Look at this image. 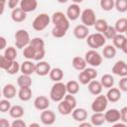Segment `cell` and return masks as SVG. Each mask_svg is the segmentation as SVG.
<instances>
[{"mask_svg":"<svg viewBox=\"0 0 127 127\" xmlns=\"http://www.w3.org/2000/svg\"><path fill=\"white\" fill-rule=\"evenodd\" d=\"M76 107V99L73 94L66 93L64 98L59 102L58 104V111L62 115H69Z\"/></svg>","mask_w":127,"mask_h":127,"instance_id":"1","label":"cell"},{"mask_svg":"<svg viewBox=\"0 0 127 127\" xmlns=\"http://www.w3.org/2000/svg\"><path fill=\"white\" fill-rule=\"evenodd\" d=\"M66 93H67V91H66L65 84L64 82H62V81H57L51 87L50 98L54 102H60L64 98Z\"/></svg>","mask_w":127,"mask_h":127,"instance_id":"2","label":"cell"},{"mask_svg":"<svg viewBox=\"0 0 127 127\" xmlns=\"http://www.w3.org/2000/svg\"><path fill=\"white\" fill-rule=\"evenodd\" d=\"M105 43H106V38L102 33L97 32V33L89 34L86 38V44L88 45L89 48L93 50H96L105 46Z\"/></svg>","mask_w":127,"mask_h":127,"instance_id":"3","label":"cell"},{"mask_svg":"<svg viewBox=\"0 0 127 127\" xmlns=\"http://www.w3.org/2000/svg\"><path fill=\"white\" fill-rule=\"evenodd\" d=\"M51 21H52V18L47 13H41L38 16H36V18L33 20L32 27L35 31L41 32L50 25Z\"/></svg>","mask_w":127,"mask_h":127,"instance_id":"4","label":"cell"},{"mask_svg":"<svg viewBox=\"0 0 127 127\" xmlns=\"http://www.w3.org/2000/svg\"><path fill=\"white\" fill-rule=\"evenodd\" d=\"M31 40L28 31L24 29H20L15 33V46L17 49H24L30 44Z\"/></svg>","mask_w":127,"mask_h":127,"instance_id":"5","label":"cell"},{"mask_svg":"<svg viewBox=\"0 0 127 127\" xmlns=\"http://www.w3.org/2000/svg\"><path fill=\"white\" fill-rule=\"evenodd\" d=\"M52 22H53L54 26L61 27L64 30H66V31L69 28V19L67 18L66 14H64L61 11L55 12L52 15Z\"/></svg>","mask_w":127,"mask_h":127,"instance_id":"6","label":"cell"},{"mask_svg":"<svg viewBox=\"0 0 127 127\" xmlns=\"http://www.w3.org/2000/svg\"><path fill=\"white\" fill-rule=\"evenodd\" d=\"M84 59H85L87 64H89L90 66H93V67L99 66L102 63V56L93 49H91L85 53Z\"/></svg>","mask_w":127,"mask_h":127,"instance_id":"7","label":"cell"},{"mask_svg":"<svg viewBox=\"0 0 127 127\" xmlns=\"http://www.w3.org/2000/svg\"><path fill=\"white\" fill-rule=\"evenodd\" d=\"M108 99L106 97V95H102V94H98L94 100L91 103V110L93 112H103L106 110L107 105H108Z\"/></svg>","mask_w":127,"mask_h":127,"instance_id":"8","label":"cell"},{"mask_svg":"<svg viewBox=\"0 0 127 127\" xmlns=\"http://www.w3.org/2000/svg\"><path fill=\"white\" fill-rule=\"evenodd\" d=\"M80 20H81V23L86 27H91V26H94L95 21L97 19H96L95 12L91 8H86L81 12Z\"/></svg>","mask_w":127,"mask_h":127,"instance_id":"9","label":"cell"},{"mask_svg":"<svg viewBox=\"0 0 127 127\" xmlns=\"http://www.w3.org/2000/svg\"><path fill=\"white\" fill-rule=\"evenodd\" d=\"M40 119H41L42 124H44V125H48V126L53 125L56 121V114L54 111H52L48 108V109L42 111V113L40 115Z\"/></svg>","mask_w":127,"mask_h":127,"instance_id":"10","label":"cell"},{"mask_svg":"<svg viewBox=\"0 0 127 127\" xmlns=\"http://www.w3.org/2000/svg\"><path fill=\"white\" fill-rule=\"evenodd\" d=\"M80 14H81L80 7L76 3L70 4L66 9V16L69 19V21H75L80 17Z\"/></svg>","mask_w":127,"mask_h":127,"instance_id":"11","label":"cell"},{"mask_svg":"<svg viewBox=\"0 0 127 127\" xmlns=\"http://www.w3.org/2000/svg\"><path fill=\"white\" fill-rule=\"evenodd\" d=\"M111 71L118 75V76H127V64L124 62V61H117L113 66H112V69Z\"/></svg>","mask_w":127,"mask_h":127,"instance_id":"12","label":"cell"},{"mask_svg":"<svg viewBox=\"0 0 127 127\" xmlns=\"http://www.w3.org/2000/svg\"><path fill=\"white\" fill-rule=\"evenodd\" d=\"M52 67H51V64L48 63V62H45V61H39L37 64H36V70H35V73L40 75V76H45V75H48L51 71Z\"/></svg>","mask_w":127,"mask_h":127,"instance_id":"13","label":"cell"},{"mask_svg":"<svg viewBox=\"0 0 127 127\" xmlns=\"http://www.w3.org/2000/svg\"><path fill=\"white\" fill-rule=\"evenodd\" d=\"M50 99L45 95H39L34 100V106L37 110L43 111L50 107Z\"/></svg>","mask_w":127,"mask_h":127,"instance_id":"14","label":"cell"},{"mask_svg":"<svg viewBox=\"0 0 127 127\" xmlns=\"http://www.w3.org/2000/svg\"><path fill=\"white\" fill-rule=\"evenodd\" d=\"M104 116H105L106 122H108V123H110V124H113V123H115V122L121 120L120 110L115 109V108H111V109L106 110L105 113H104Z\"/></svg>","mask_w":127,"mask_h":127,"instance_id":"15","label":"cell"},{"mask_svg":"<svg viewBox=\"0 0 127 127\" xmlns=\"http://www.w3.org/2000/svg\"><path fill=\"white\" fill-rule=\"evenodd\" d=\"M88 35H89L88 27H86V26L83 25V24L77 25V26H75L74 29H73V36H74L77 40L86 39Z\"/></svg>","mask_w":127,"mask_h":127,"instance_id":"16","label":"cell"},{"mask_svg":"<svg viewBox=\"0 0 127 127\" xmlns=\"http://www.w3.org/2000/svg\"><path fill=\"white\" fill-rule=\"evenodd\" d=\"M26 18H27V13L24 10H22L20 7L13 9L11 12V19L16 23H22L26 20Z\"/></svg>","mask_w":127,"mask_h":127,"instance_id":"17","label":"cell"},{"mask_svg":"<svg viewBox=\"0 0 127 127\" xmlns=\"http://www.w3.org/2000/svg\"><path fill=\"white\" fill-rule=\"evenodd\" d=\"M35 70H36V64H34L32 60H27L21 64L20 71L22 73L31 75L32 73H35Z\"/></svg>","mask_w":127,"mask_h":127,"instance_id":"18","label":"cell"},{"mask_svg":"<svg viewBox=\"0 0 127 127\" xmlns=\"http://www.w3.org/2000/svg\"><path fill=\"white\" fill-rule=\"evenodd\" d=\"M38 7V1L37 0H21L20 2V8L24 10L26 13L33 12Z\"/></svg>","mask_w":127,"mask_h":127,"instance_id":"19","label":"cell"},{"mask_svg":"<svg viewBox=\"0 0 127 127\" xmlns=\"http://www.w3.org/2000/svg\"><path fill=\"white\" fill-rule=\"evenodd\" d=\"M87 88L88 91L92 94V95H98L102 92L103 86L100 82V80H96V79H92L88 84H87Z\"/></svg>","mask_w":127,"mask_h":127,"instance_id":"20","label":"cell"},{"mask_svg":"<svg viewBox=\"0 0 127 127\" xmlns=\"http://www.w3.org/2000/svg\"><path fill=\"white\" fill-rule=\"evenodd\" d=\"M106 97H107L109 102L115 103V102L119 101L121 98V90L117 87L112 86L111 88H108V91L106 93Z\"/></svg>","mask_w":127,"mask_h":127,"instance_id":"21","label":"cell"},{"mask_svg":"<svg viewBox=\"0 0 127 127\" xmlns=\"http://www.w3.org/2000/svg\"><path fill=\"white\" fill-rule=\"evenodd\" d=\"M2 94L4 96V98H7V99H12L15 97L16 94H18L17 92V89L15 87L14 84L12 83H7L4 85L3 89H2Z\"/></svg>","mask_w":127,"mask_h":127,"instance_id":"22","label":"cell"},{"mask_svg":"<svg viewBox=\"0 0 127 127\" xmlns=\"http://www.w3.org/2000/svg\"><path fill=\"white\" fill-rule=\"evenodd\" d=\"M71 116L74 121L76 122H82L85 121L87 118V111L84 108H74L73 111L71 112Z\"/></svg>","mask_w":127,"mask_h":127,"instance_id":"23","label":"cell"},{"mask_svg":"<svg viewBox=\"0 0 127 127\" xmlns=\"http://www.w3.org/2000/svg\"><path fill=\"white\" fill-rule=\"evenodd\" d=\"M90 122L93 126H101L103 125L106 120L103 112H94L90 117Z\"/></svg>","mask_w":127,"mask_h":127,"instance_id":"24","label":"cell"},{"mask_svg":"<svg viewBox=\"0 0 127 127\" xmlns=\"http://www.w3.org/2000/svg\"><path fill=\"white\" fill-rule=\"evenodd\" d=\"M71 64H72V66H73L74 69H76V70H78V71H81V70H83V69L86 67L87 63H86V61H85L84 58L77 56V57H74V58L72 59Z\"/></svg>","mask_w":127,"mask_h":127,"instance_id":"25","label":"cell"},{"mask_svg":"<svg viewBox=\"0 0 127 127\" xmlns=\"http://www.w3.org/2000/svg\"><path fill=\"white\" fill-rule=\"evenodd\" d=\"M49 76L54 82L61 81L64 77V71L61 67H54V68L51 69V71L49 73Z\"/></svg>","mask_w":127,"mask_h":127,"instance_id":"26","label":"cell"},{"mask_svg":"<svg viewBox=\"0 0 127 127\" xmlns=\"http://www.w3.org/2000/svg\"><path fill=\"white\" fill-rule=\"evenodd\" d=\"M17 84L19 87H31L32 85V78L28 74L22 73L17 78Z\"/></svg>","mask_w":127,"mask_h":127,"instance_id":"27","label":"cell"},{"mask_svg":"<svg viewBox=\"0 0 127 127\" xmlns=\"http://www.w3.org/2000/svg\"><path fill=\"white\" fill-rule=\"evenodd\" d=\"M18 97L22 101H28L32 97V89L31 87H20L18 91Z\"/></svg>","mask_w":127,"mask_h":127,"instance_id":"28","label":"cell"},{"mask_svg":"<svg viewBox=\"0 0 127 127\" xmlns=\"http://www.w3.org/2000/svg\"><path fill=\"white\" fill-rule=\"evenodd\" d=\"M24 113H25V110L21 105H14L9 110V115L14 119L23 117Z\"/></svg>","mask_w":127,"mask_h":127,"instance_id":"29","label":"cell"},{"mask_svg":"<svg viewBox=\"0 0 127 127\" xmlns=\"http://www.w3.org/2000/svg\"><path fill=\"white\" fill-rule=\"evenodd\" d=\"M102 55H103V58L107 60H111L116 56V48L113 45H106L103 48Z\"/></svg>","mask_w":127,"mask_h":127,"instance_id":"30","label":"cell"},{"mask_svg":"<svg viewBox=\"0 0 127 127\" xmlns=\"http://www.w3.org/2000/svg\"><path fill=\"white\" fill-rule=\"evenodd\" d=\"M100 82L104 88H111L114 85V77L109 73H105L101 76Z\"/></svg>","mask_w":127,"mask_h":127,"instance_id":"31","label":"cell"},{"mask_svg":"<svg viewBox=\"0 0 127 127\" xmlns=\"http://www.w3.org/2000/svg\"><path fill=\"white\" fill-rule=\"evenodd\" d=\"M66 86V91L69 94H76L79 91V83L76 80H69L65 83Z\"/></svg>","mask_w":127,"mask_h":127,"instance_id":"32","label":"cell"},{"mask_svg":"<svg viewBox=\"0 0 127 127\" xmlns=\"http://www.w3.org/2000/svg\"><path fill=\"white\" fill-rule=\"evenodd\" d=\"M117 33H120V34H123L126 32L127 30V18H119L116 22H115V25H114Z\"/></svg>","mask_w":127,"mask_h":127,"instance_id":"33","label":"cell"},{"mask_svg":"<svg viewBox=\"0 0 127 127\" xmlns=\"http://www.w3.org/2000/svg\"><path fill=\"white\" fill-rule=\"evenodd\" d=\"M126 41V36L123 35V34H120L118 33L113 39H112V42H113V46L116 48V49H122L124 43Z\"/></svg>","mask_w":127,"mask_h":127,"instance_id":"34","label":"cell"},{"mask_svg":"<svg viewBox=\"0 0 127 127\" xmlns=\"http://www.w3.org/2000/svg\"><path fill=\"white\" fill-rule=\"evenodd\" d=\"M35 55H36V50H35V48L32 45L29 44L27 47L24 48V50H23V56L27 60H33L34 61Z\"/></svg>","mask_w":127,"mask_h":127,"instance_id":"35","label":"cell"},{"mask_svg":"<svg viewBox=\"0 0 127 127\" xmlns=\"http://www.w3.org/2000/svg\"><path fill=\"white\" fill-rule=\"evenodd\" d=\"M30 45H32L36 51H43L45 50V42L42 38H39V37H36V38H33L30 42Z\"/></svg>","mask_w":127,"mask_h":127,"instance_id":"36","label":"cell"},{"mask_svg":"<svg viewBox=\"0 0 127 127\" xmlns=\"http://www.w3.org/2000/svg\"><path fill=\"white\" fill-rule=\"evenodd\" d=\"M99 5L103 11L108 12L115 8V0H100Z\"/></svg>","mask_w":127,"mask_h":127,"instance_id":"37","label":"cell"},{"mask_svg":"<svg viewBox=\"0 0 127 127\" xmlns=\"http://www.w3.org/2000/svg\"><path fill=\"white\" fill-rule=\"evenodd\" d=\"M7 59L11 60V61H15L16 58H17V50L15 47H7L5 50H4V54H3Z\"/></svg>","mask_w":127,"mask_h":127,"instance_id":"38","label":"cell"},{"mask_svg":"<svg viewBox=\"0 0 127 127\" xmlns=\"http://www.w3.org/2000/svg\"><path fill=\"white\" fill-rule=\"evenodd\" d=\"M107 27H108V24H107L106 20H104V19H97L95 21L94 28H95V30L98 33H103L106 30Z\"/></svg>","mask_w":127,"mask_h":127,"instance_id":"39","label":"cell"},{"mask_svg":"<svg viewBox=\"0 0 127 127\" xmlns=\"http://www.w3.org/2000/svg\"><path fill=\"white\" fill-rule=\"evenodd\" d=\"M66 32H67L66 30H64V29H63V28H61V27H56V26H54V28H53V30H52V36H53L54 38L60 39V38L64 37L65 34H66Z\"/></svg>","mask_w":127,"mask_h":127,"instance_id":"40","label":"cell"},{"mask_svg":"<svg viewBox=\"0 0 127 127\" xmlns=\"http://www.w3.org/2000/svg\"><path fill=\"white\" fill-rule=\"evenodd\" d=\"M102 34L104 35V37H105L106 39H108V40H112L118 33H117L115 27H112V26H109V25H108V27L106 28V30H105Z\"/></svg>","mask_w":127,"mask_h":127,"instance_id":"41","label":"cell"},{"mask_svg":"<svg viewBox=\"0 0 127 127\" xmlns=\"http://www.w3.org/2000/svg\"><path fill=\"white\" fill-rule=\"evenodd\" d=\"M91 80H92V79L90 78V76L88 75V73H87L84 69L79 72V74H78V81H79L81 84H83V85L88 84Z\"/></svg>","mask_w":127,"mask_h":127,"instance_id":"42","label":"cell"},{"mask_svg":"<svg viewBox=\"0 0 127 127\" xmlns=\"http://www.w3.org/2000/svg\"><path fill=\"white\" fill-rule=\"evenodd\" d=\"M115 8L120 13L127 12V0H115Z\"/></svg>","mask_w":127,"mask_h":127,"instance_id":"43","label":"cell"},{"mask_svg":"<svg viewBox=\"0 0 127 127\" xmlns=\"http://www.w3.org/2000/svg\"><path fill=\"white\" fill-rule=\"evenodd\" d=\"M13 62H14V61L9 60V59H7L4 55H2L1 58H0V67H1L2 69H4V70H7V69L12 65Z\"/></svg>","mask_w":127,"mask_h":127,"instance_id":"44","label":"cell"},{"mask_svg":"<svg viewBox=\"0 0 127 127\" xmlns=\"http://www.w3.org/2000/svg\"><path fill=\"white\" fill-rule=\"evenodd\" d=\"M20 69H21V64L15 60V61L13 62V64H12V65L6 70V72H7L8 74L13 75V74H16L18 71H20Z\"/></svg>","mask_w":127,"mask_h":127,"instance_id":"45","label":"cell"},{"mask_svg":"<svg viewBox=\"0 0 127 127\" xmlns=\"http://www.w3.org/2000/svg\"><path fill=\"white\" fill-rule=\"evenodd\" d=\"M11 103L9 101V99L7 98H4V99H1L0 100V112L2 113H5V112H9L10 108H11Z\"/></svg>","mask_w":127,"mask_h":127,"instance_id":"46","label":"cell"},{"mask_svg":"<svg viewBox=\"0 0 127 127\" xmlns=\"http://www.w3.org/2000/svg\"><path fill=\"white\" fill-rule=\"evenodd\" d=\"M84 70L88 73V75L90 76V78L91 79H95L96 77H97V70L93 67V66H90V67H85L84 68Z\"/></svg>","mask_w":127,"mask_h":127,"instance_id":"47","label":"cell"},{"mask_svg":"<svg viewBox=\"0 0 127 127\" xmlns=\"http://www.w3.org/2000/svg\"><path fill=\"white\" fill-rule=\"evenodd\" d=\"M118 87H119L120 90L127 92V76H123V77L119 80Z\"/></svg>","mask_w":127,"mask_h":127,"instance_id":"48","label":"cell"},{"mask_svg":"<svg viewBox=\"0 0 127 127\" xmlns=\"http://www.w3.org/2000/svg\"><path fill=\"white\" fill-rule=\"evenodd\" d=\"M11 126H12V127H26L27 124L25 123L24 120H22V119H20V118H17V119H15V120L11 123Z\"/></svg>","mask_w":127,"mask_h":127,"instance_id":"49","label":"cell"},{"mask_svg":"<svg viewBox=\"0 0 127 127\" xmlns=\"http://www.w3.org/2000/svg\"><path fill=\"white\" fill-rule=\"evenodd\" d=\"M120 114H121V121L127 124V106H124L120 109Z\"/></svg>","mask_w":127,"mask_h":127,"instance_id":"50","label":"cell"},{"mask_svg":"<svg viewBox=\"0 0 127 127\" xmlns=\"http://www.w3.org/2000/svg\"><path fill=\"white\" fill-rule=\"evenodd\" d=\"M20 2H21V0H8V7L13 10V9L17 8L18 5H20Z\"/></svg>","mask_w":127,"mask_h":127,"instance_id":"51","label":"cell"},{"mask_svg":"<svg viewBox=\"0 0 127 127\" xmlns=\"http://www.w3.org/2000/svg\"><path fill=\"white\" fill-rule=\"evenodd\" d=\"M0 126H1V127H9V126H11V124L8 122L7 119H5V118H0Z\"/></svg>","mask_w":127,"mask_h":127,"instance_id":"52","label":"cell"},{"mask_svg":"<svg viewBox=\"0 0 127 127\" xmlns=\"http://www.w3.org/2000/svg\"><path fill=\"white\" fill-rule=\"evenodd\" d=\"M0 42H1L0 50H5V49L7 48V47H6V39H5V37L0 36Z\"/></svg>","mask_w":127,"mask_h":127,"instance_id":"53","label":"cell"},{"mask_svg":"<svg viewBox=\"0 0 127 127\" xmlns=\"http://www.w3.org/2000/svg\"><path fill=\"white\" fill-rule=\"evenodd\" d=\"M79 126H80V127H91V126H92V124H91V122H90V123H88V122L82 121V122H80V123H79Z\"/></svg>","mask_w":127,"mask_h":127,"instance_id":"54","label":"cell"},{"mask_svg":"<svg viewBox=\"0 0 127 127\" xmlns=\"http://www.w3.org/2000/svg\"><path fill=\"white\" fill-rule=\"evenodd\" d=\"M125 125H126V123H124V122H122V123H119V122L117 121V122L113 123V127H124Z\"/></svg>","mask_w":127,"mask_h":127,"instance_id":"55","label":"cell"},{"mask_svg":"<svg viewBox=\"0 0 127 127\" xmlns=\"http://www.w3.org/2000/svg\"><path fill=\"white\" fill-rule=\"evenodd\" d=\"M122 51H123V53L124 54H126L127 55V38H126V41H125V43H124V45H123V47H122V49H121Z\"/></svg>","mask_w":127,"mask_h":127,"instance_id":"56","label":"cell"},{"mask_svg":"<svg viewBox=\"0 0 127 127\" xmlns=\"http://www.w3.org/2000/svg\"><path fill=\"white\" fill-rule=\"evenodd\" d=\"M30 127H33V126H36V127H39L40 126V124L39 123H31L30 125H29Z\"/></svg>","mask_w":127,"mask_h":127,"instance_id":"57","label":"cell"},{"mask_svg":"<svg viewBox=\"0 0 127 127\" xmlns=\"http://www.w3.org/2000/svg\"><path fill=\"white\" fill-rule=\"evenodd\" d=\"M59 3H61V4H64V3H66L68 0H57Z\"/></svg>","mask_w":127,"mask_h":127,"instance_id":"58","label":"cell"},{"mask_svg":"<svg viewBox=\"0 0 127 127\" xmlns=\"http://www.w3.org/2000/svg\"><path fill=\"white\" fill-rule=\"evenodd\" d=\"M73 3H76V4H79V3H81L83 0H71Z\"/></svg>","mask_w":127,"mask_h":127,"instance_id":"59","label":"cell"},{"mask_svg":"<svg viewBox=\"0 0 127 127\" xmlns=\"http://www.w3.org/2000/svg\"><path fill=\"white\" fill-rule=\"evenodd\" d=\"M6 2V0H1V3H5Z\"/></svg>","mask_w":127,"mask_h":127,"instance_id":"60","label":"cell"},{"mask_svg":"<svg viewBox=\"0 0 127 127\" xmlns=\"http://www.w3.org/2000/svg\"><path fill=\"white\" fill-rule=\"evenodd\" d=\"M125 36H126V38H127V30H126V32H125Z\"/></svg>","mask_w":127,"mask_h":127,"instance_id":"61","label":"cell"}]
</instances>
